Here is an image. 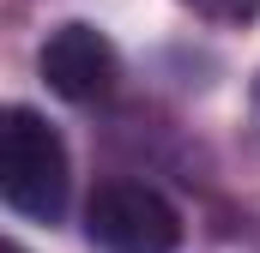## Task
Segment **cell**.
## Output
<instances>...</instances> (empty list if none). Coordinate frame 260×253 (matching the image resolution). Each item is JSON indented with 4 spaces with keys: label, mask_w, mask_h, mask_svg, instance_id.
<instances>
[{
    "label": "cell",
    "mask_w": 260,
    "mask_h": 253,
    "mask_svg": "<svg viewBox=\"0 0 260 253\" xmlns=\"http://www.w3.org/2000/svg\"><path fill=\"white\" fill-rule=\"evenodd\" d=\"M67 145L37 109L12 103L0 115V199L30 223H61L67 211Z\"/></svg>",
    "instance_id": "obj_1"
},
{
    "label": "cell",
    "mask_w": 260,
    "mask_h": 253,
    "mask_svg": "<svg viewBox=\"0 0 260 253\" xmlns=\"http://www.w3.org/2000/svg\"><path fill=\"white\" fill-rule=\"evenodd\" d=\"M85 241L97 253H176L182 217L145 181H103L85 199Z\"/></svg>",
    "instance_id": "obj_2"
},
{
    "label": "cell",
    "mask_w": 260,
    "mask_h": 253,
    "mask_svg": "<svg viewBox=\"0 0 260 253\" xmlns=\"http://www.w3.org/2000/svg\"><path fill=\"white\" fill-rule=\"evenodd\" d=\"M43 85L61 97V103H79V109H91V103H103L109 91H115V78H121V55H115V43L97 30V24H61V30H49V43H43Z\"/></svg>",
    "instance_id": "obj_3"
},
{
    "label": "cell",
    "mask_w": 260,
    "mask_h": 253,
    "mask_svg": "<svg viewBox=\"0 0 260 253\" xmlns=\"http://www.w3.org/2000/svg\"><path fill=\"white\" fill-rule=\"evenodd\" d=\"M182 6L206 24H254L260 18V0H182Z\"/></svg>",
    "instance_id": "obj_4"
},
{
    "label": "cell",
    "mask_w": 260,
    "mask_h": 253,
    "mask_svg": "<svg viewBox=\"0 0 260 253\" xmlns=\"http://www.w3.org/2000/svg\"><path fill=\"white\" fill-rule=\"evenodd\" d=\"M254 121H260V78H254Z\"/></svg>",
    "instance_id": "obj_5"
},
{
    "label": "cell",
    "mask_w": 260,
    "mask_h": 253,
    "mask_svg": "<svg viewBox=\"0 0 260 253\" xmlns=\"http://www.w3.org/2000/svg\"><path fill=\"white\" fill-rule=\"evenodd\" d=\"M6 253H24V247H6Z\"/></svg>",
    "instance_id": "obj_6"
}]
</instances>
